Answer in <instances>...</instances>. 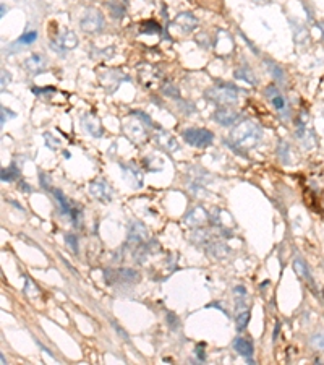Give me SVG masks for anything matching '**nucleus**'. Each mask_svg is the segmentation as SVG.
<instances>
[{
    "label": "nucleus",
    "instance_id": "a19ab883",
    "mask_svg": "<svg viewBox=\"0 0 324 365\" xmlns=\"http://www.w3.org/2000/svg\"><path fill=\"white\" fill-rule=\"evenodd\" d=\"M167 322L170 323V328L172 330H178V328H180V322H178V318L175 317L174 313H167Z\"/></svg>",
    "mask_w": 324,
    "mask_h": 365
},
{
    "label": "nucleus",
    "instance_id": "b1692460",
    "mask_svg": "<svg viewBox=\"0 0 324 365\" xmlns=\"http://www.w3.org/2000/svg\"><path fill=\"white\" fill-rule=\"evenodd\" d=\"M293 269H295V273H297L301 279L308 281V283H313L308 265H306L301 258H295V260H293Z\"/></svg>",
    "mask_w": 324,
    "mask_h": 365
},
{
    "label": "nucleus",
    "instance_id": "3c124183",
    "mask_svg": "<svg viewBox=\"0 0 324 365\" xmlns=\"http://www.w3.org/2000/svg\"><path fill=\"white\" fill-rule=\"evenodd\" d=\"M0 16H5V3H2V13H0Z\"/></svg>",
    "mask_w": 324,
    "mask_h": 365
},
{
    "label": "nucleus",
    "instance_id": "aec40b11",
    "mask_svg": "<svg viewBox=\"0 0 324 365\" xmlns=\"http://www.w3.org/2000/svg\"><path fill=\"white\" fill-rule=\"evenodd\" d=\"M233 76H235L237 80H242L245 83H248L251 86H256L258 85V78H256V75L253 73V70L250 67H240L233 71Z\"/></svg>",
    "mask_w": 324,
    "mask_h": 365
},
{
    "label": "nucleus",
    "instance_id": "8fccbe9b",
    "mask_svg": "<svg viewBox=\"0 0 324 365\" xmlns=\"http://www.w3.org/2000/svg\"><path fill=\"white\" fill-rule=\"evenodd\" d=\"M318 30H321L323 37H324V21H320V23H318Z\"/></svg>",
    "mask_w": 324,
    "mask_h": 365
},
{
    "label": "nucleus",
    "instance_id": "6ab92c4d",
    "mask_svg": "<svg viewBox=\"0 0 324 365\" xmlns=\"http://www.w3.org/2000/svg\"><path fill=\"white\" fill-rule=\"evenodd\" d=\"M228 253H230V248H228V245L224 242H209L208 243V255L212 258L222 260V258H226Z\"/></svg>",
    "mask_w": 324,
    "mask_h": 365
},
{
    "label": "nucleus",
    "instance_id": "1a4fd4ad",
    "mask_svg": "<svg viewBox=\"0 0 324 365\" xmlns=\"http://www.w3.org/2000/svg\"><path fill=\"white\" fill-rule=\"evenodd\" d=\"M76 46H78V36L75 34L73 31H65V33H62V34H60L57 39L52 42V47L57 52L71 51V49H75Z\"/></svg>",
    "mask_w": 324,
    "mask_h": 365
},
{
    "label": "nucleus",
    "instance_id": "c9c22d12",
    "mask_svg": "<svg viewBox=\"0 0 324 365\" xmlns=\"http://www.w3.org/2000/svg\"><path fill=\"white\" fill-rule=\"evenodd\" d=\"M310 342H311V346L315 347V349L324 351V331H320V333L313 334L310 338Z\"/></svg>",
    "mask_w": 324,
    "mask_h": 365
},
{
    "label": "nucleus",
    "instance_id": "412c9836",
    "mask_svg": "<svg viewBox=\"0 0 324 365\" xmlns=\"http://www.w3.org/2000/svg\"><path fill=\"white\" fill-rule=\"evenodd\" d=\"M156 141H158L164 149H167V151H175V149H178L177 141L169 133H165L164 130H159L158 133H156Z\"/></svg>",
    "mask_w": 324,
    "mask_h": 365
},
{
    "label": "nucleus",
    "instance_id": "79ce46f5",
    "mask_svg": "<svg viewBox=\"0 0 324 365\" xmlns=\"http://www.w3.org/2000/svg\"><path fill=\"white\" fill-rule=\"evenodd\" d=\"M131 114H133V115H139V119H141V120H144V122H146V124H148V125H154V124H153V120H151V119L148 117V115H146V114H143V112H141V110H133V112H131Z\"/></svg>",
    "mask_w": 324,
    "mask_h": 365
},
{
    "label": "nucleus",
    "instance_id": "9d476101",
    "mask_svg": "<svg viewBox=\"0 0 324 365\" xmlns=\"http://www.w3.org/2000/svg\"><path fill=\"white\" fill-rule=\"evenodd\" d=\"M212 120L217 122L222 127H232L233 124H237L240 120V114L235 112L233 109H227V107H221L212 112Z\"/></svg>",
    "mask_w": 324,
    "mask_h": 365
},
{
    "label": "nucleus",
    "instance_id": "423d86ee",
    "mask_svg": "<svg viewBox=\"0 0 324 365\" xmlns=\"http://www.w3.org/2000/svg\"><path fill=\"white\" fill-rule=\"evenodd\" d=\"M148 237H149V232L146 229V226L138 223V221H133V223L130 224V228H128L127 243L131 248H135V247L143 245V243L148 240Z\"/></svg>",
    "mask_w": 324,
    "mask_h": 365
},
{
    "label": "nucleus",
    "instance_id": "f704fd0d",
    "mask_svg": "<svg viewBox=\"0 0 324 365\" xmlns=\"http://www.w3.org/2000/svg\"><path fill=\"white\" fill-rule=\"evenodd\" d=\"M109 8L112 15L115 18H122V16H125V7L124 3H120L119 0H114V2H109Z\"/></svg>",
    "mask_w": 324,
    "mask_h": 365
},
{
    "label": "nucleus",
    "instance_id": "49530a36",
    "mask_svg": "<svg viewBox=\"0 0 324 365\" xmlns=\"http://www.w3.org/2000/svg\"><path fill=\"white\" fill-rule=\"evenodd\" d=\"M18 189H20V190H23V192H30V190H31L30 187H28V185L25 184V182H20V184H18Z\"/></svg>",
    "mask_w": 324,
    "mask_h": 365
},
{
    "label": "nucleus",
    "instance_id": "4be33fe9",
    "mask_svg": "<svg viewBox=\"0 0 324 365\" xmlns=\"http://www.w3.org/2000/svg\"><path fill=\"white\" fill-rule=\"evenodd\" d=\"M264 64H266L267 70H269L272 78L281 83V85H284V83H286V71H284V68L281 67V65L276 64L274 60H269V59L264 60Z\"/></svg>",
    "mask_w": 324,
    "mask_h": 365
},
{
    "label": "nucleus",
    "instance_id": "cd10ccee",
    "mask_svg": "<svg viewBox=\"0 0 324 365\" xmlns=\"http://www.w3.org/2000/svg\"><path fill=\"white\" fill-rule=\"evenodd\" d=\"M211 232L208 229H196L192 234V242L198 243V245H206L211 242Z\"/></svg>",
    "mask_w": 324,
    "mask_h": 365
},
{
    "label": "nucleus",
    "instance_id": "9b49d317",
    "mask_svg": "<svg viewBox=\"0 0 324 365\" xmlns=\"http://www.w3.org/2000/svg\"><path fill=\"white\" fill-rule=\"evenodd\" d=\"M124 80H128V78L125 75H122L119 70H107L105 75H100V83H102V86L107 90V93H114Z\"/></svg>",
    "mask_w": 324,
    "mask_h": 365
},
{
    "label": "nucleus",
    "instance_id": "72a5a7b5",
    "mask_svg": "<svg viewBox=\"0 0 324 365\" xmlns=\"http://www.w3.org/2000/svg\"><path fill=\"white\" fill-rule=\"evenodd\" d=\"M293 31H295V42L300 44L301 41H308L310 36H308V31H306L305 26L301 25H295L293 26Z\"/></svg>",
    "mask_w": 324,
    "mask_h": 365
},
{
    "label": "nucleus",
    "instance_id": "20e7f679",
    "mask_svg": "<svg viewBox=\"0 0 324 365\" xmlns=\"http://www.w3.org/2000/svg\"><path fill=\"white\" fill-rule=\"evenodd\" d=\"M182 136L190 146L194 148H206L214 141V133L206 129H187L183 130Z\"/></svg>",
    "mask_w": 324,
    "mask_h": 365
},
{
    "label": "nucleus",
    "instance_id": "a211bd4d",
    "mask_svg": "<svg viewBox=\"0 0 324 365\" xmlns=\"http://www.w3.org/2000/svg\"><path fill=\"white\" fill-rule=\"evenodd\" d=\"M233 349H235V352L240 354L242 357L248 359V361L255 352L253 342H251L250 339H245V338H237L235 341H233Z\"/></svg>",
    "mask_w": 324,
    "mask_h": 365
},
{
    "label": "nucleus",
    "instance_id": "ea45409f",
    "mask_svg": "<svg viewBox=\"0 0 324 365\" xmlns=\"http://www.w3.org/2000/svg\"><path fill=\"white\" fill-rule=\"evenodd\" d=\"M31 91L34 93V95H49V93H54L55 88L54 86H46V88H37V86H32Z\"/></svg>",
    "mask_w": 324,
    "mask_h": 365
},
{
    "label": "nucleus",
    "instance_id": "c756f323",
    "mask_svg": "<svg viewBox=\"0 0 324 365\" xmlns=\"http://www.w3.org/2000/svg\"><path fill=\"white\" fill-rule=\"evenodd\" d=\"M250 312L247 310V308H243V310H240L238 315H237V330L242 333V331L247 330V326L250 323Z\"/></svg>",
    "mask_w": 324,
    "mask_h": 365
},
{
    "label": "nucleus",
    "instance_id": "393cba45",
    "mask_svg": "<svg viewBox=\"0 0 324 365\" xmlns=\"http://www.w3.org/2000/svg\"><path fill=\"white\" fill-rule=\"evenodd\" d=\"M277 158L279 161L284 164H290L292 163V149L287 141H279L277 145Z\"/></svg>",
    "mask_w": 324,
    "mask_h": 365
},
{
    "label": "nucleus",
    "instance_id": "c85d7f7f",
    "mask_svg": "<svg viewBox=\"0 0 324 365\" xmlns=\"http://www.w3.org/2000/svg\"><path fill=\"white\" fill-rule=\"evenodd\" d=\"M0 177H2V182H13L20 177V170L16 169V166L12 164L8 166V167H3L2 169V174H0Z\"/></svg>",
    "mask_w": 324,
    "mask_h": 365
},
{
    "label": "nucleus",
    "instance_id": "f03ea898",
    "mask_svg": "<svg viewBox=\"0 0 324 365\" xmlns=\"http://www.w3.org/2000/svg\"><path fill=\"white\" fill-rule=\"evenodd\" d=\"M206 96H208L212 102H216L217 106L227 107L238 101V90L233 85H230V83L219 81L206 91Z\"/></svg>",
    "mask_w": 324,
    "mask_h": 365
},
{
    "label": "nucleus",
    "instance_id": "2eb2a0df",
    "mask_svg": "<svg viewBox=\"0 0 324 365\" xmlns=\"http://www.w3.org/2000/svg\"><path fill=\"white\" fill-rule=\"evenodd\" d=\"M46 67H47V60L41 54H32L25 60V68L32 75L42 73V71L46 70Z\"/></svg>",
    "mask_w": 324,
    "mask_h": 365
},
{
    "label": "nucleus",
    "instance_id": "f3484780",
    "mask_svg": "<svg viewBox=\"0 0 324 365\" xmlns=\"http://www.w3.org/2000/svg\"><path fill=\"white\" fill-rule=\"evenodd\" d=\"M295 135H297V138L300 140L301 146H303L305 149H310L315 146L316 143V138H315V133H313L311 130L306 129V125H298L297 127V132H295Z\"/></svg>",
    "mask_w": 324,
    "mask_h": 365
},
{
    "label": "nucleus",
    "instance_id": "e433bc0d",
    "mask_svg": "<svg viewBox=\"0 0 324 365\" xmlns=\"http://www.w3.org/2000/svg\"><path fill=\"white\" fill-rule=\"evenodd\" d=\"M65 243L73 253H78V250H80V248H78L80 245H78V239L75 234H65Z\"/></svg>",
    "mask_w": 324,
    "mask_h": 365
},
{
    "label": "nucleus",
    "instance_id": "2f4dec72",
    "mask_svg": "<svg viewBox=\"0 0 324 365\" xmlns=\"http://www.w3.org/2000/svg\"><path fill=\"white\" fill-rule=\"evenodd\" d=\"M36 39H37V31H28L18 37L16 44H18V46H30V44L36 42Z\"/></svg>",
    "mask_w": 324,
    "mask_h": 365
},
{
    "label": "nucleus",
    "instance_id": "bb28decb",
    "mask_svg": "<svg viewBox=\"0 0 324 365\" xmlns=\"http://www.w3.org/2000/svg\"><path fill=\"white\" fill-rule=\"evenodd\" d=\"M125 129H127V133L130 135L133 140H136V141H141L143 138L146 136V132H144L143 127L138 125L136 122H130V124H127Z\"/></svg>",
    "mask_w": 324,
    "mask_h": 365
},
{
    "label": "nucleus",
    "instance_id": "473e14b6",
    "mask_svg": "<svg viewBox=\"0 0 324 365\" xmlns=\"http://www.w3.org/2000/svg\"><path fill=\"white\" fill-rule=\"evenodd\" d=\"M117 276H119V278H120L122 281H125V283H135V281H138V274H136V271L128 269V268L120 269L119 273H117Z\"/></svg>",
    "mask_w": 324,
    "mask_h": 365
},
{
    "label": "nucleus",
    "instance_id": "09e8293b",
    "mask_svg": "<svg viewBox=\"0 0 324 365\" xmlns=\"http://www.w3.org/2000/svg\"><path fill=\"white\" fill-rule=\"evenodd\" d=\"M255 3H258V5H266V3H271L272 0H253Z\"/></svg>",
    "mask_w": 324,
    "mask_h": 365
},
{
    "label": "nucleus",
    "instance_id": "f257e3e1",
    "mask_svg": "<svg viewBox=\"0 0 324 365\" xmlns=\"http://www.w3.org/2000/svg\"><path fill=\"white\" fill-rule=\"evenodd\" d=\"M262 136L261 127L253 120H242L233 127L228 140L237 149H250L259 143Z\"/></svg>",
    "mask_w": 324,
    "mask_h": 365
},
{
    "label": "nucleus",
    "instance_id": "6e6552de",
    "mask_svg": "<svg viewBox=\"0 0 324 365\" xmlns=\"http://www.w3.org/2000/svg\"><path fill=\"white\" fill-rule=\"evenodd\" d=\"M208 219H209V214L203 206H194L185 214L183 223H185V226H188V228H199V226H203Z\"/></svg>",
    "mask_w": 324,
    "mask_h": 365
},
{
    "label": "nucleus",
    "instance_id": "4468645a",
    "mask_svg": "<svg viewBox=\"0 0 324 365\" xmlns=\"http://www.w3.org/2000/svg\"><path fill=\"white\" fill-rule=\"evenodd\" d=\"M212 224L217 226V228H221L224 232H227L228 229L235 226L230 213H227L226 209H222V208L214 209V213H212Z\"/></svg>",
    "mask_w": 324,
    "mask_h": 365
},
{
    "label": "nucleus",
    "instance_id": "dca6fc26",
    "mask_svg": "<svg viewBox=\"0 0 324 365\" xmlns=\"http://www.w3.org/2000/svg\"><path fill=\"white\" fill-rule=\"evenodd\" d=\"M81 125L91 136H94V138L102 136V127H100L99 119L94 117V115H91V114L83 115V117H81Z\"/></svg>",
    "mask_w": 324,
    "mask_h": 365
},
{
    "label": "nucleus",
    "instance_id": "7ed1b4c3",
    "mask_svg": "<svg viewBox=\"0 0 324 365\" xmlns=\"http://www.w3.org/2000/svg\"><path fill=\"white\" fill-rule=\"evenodd\" d=\"M104 15L97 8H86L80 18V28L89 34H96L104 30Z\"/></svg>",
    "mask_w": 324,
    "mask_h": 365
},
{
    "label": "nucleus",
    "instance_id": "f8f14e48",
    "mask_svg": "<svg viewBox=\"0 0 324 365\" xmlns=\"http://www.w3.org/2000/svg\"><path fill=\"white\" fill-rule=\"evenodd\" d=\"M174 23L180 28V30L183 31V33H193L194 30L198 28V25H199V21H198V18L194 16L193 13H190V12H182V13H178L175 18H174Z\"/></svg>",
    "mask_w": 324,
    "mask_h": 365
},
{
    "label": "nucleus",
    "instance_id": "a878e982",
    "mask_svg": "<svg viewBox=\"0 0 324 365\" xmlns=\"http://www.w3.org/2000/svg\"><path fill=\"white\" fill-rule=\"evenodd\" d=\"M233 296H235V305L240 310H243L245 307H247L248 303V294H247V289H245L243 286H237L235 289H233Z\"/></svg>",
    "mask_w": 324,
    "mask_h": 365
},
{
    "label": "nucleus",
    "instance_id": "7c9ffc66",
    "mask_svg": "<svg viewBox=\"0 0 324 365\" xmlns=\"http://www.w3.org/2000/svg\"><path fill=\"white\" fill-rule=\"evenodd\" d=\"M161 31H162V26L154 20L144 21V23L141 25V33H144V34H158V33H161Z\"/></svg>",
    "mask_w": 324,
    "mask_h": 365
},
{
    "label": "nucleus",
    "instance_id": "a18cd8bd",
    "mask_svg": "<svg viewBox=\"0 0 324 365\" xmlns=\"http://www.w3.org/2000/svg\"><path fill=\"white\" fill-rule=\"evenodd\" d=\"M39 177H41V185L44 187V189H49V177L46 175V180H44V172H41V175H39Z\"/></svg>",
    "mask_w": 324,
    "mask_h": 365
},
{
    "label": "nucleus",
    "instance_id": "37998d69",
    "mask_svg": "<svg viewBox=\"0 0 324 365\" xmlns=\"http://www.w3.org/2000/svg\"><path fill=\"white\" fill-rule=\"evenodd\" d=\"M10 76H12V75H10L8 71L2 70V90H5V86L10 83Z\"/></svg>",
    "mask_w": 324,
    "mask_h": 365
},
{
    "label": "nucleus",
    "instance_id": "0eeeda50",
    "mask_svg": "<svg viewBox=\"0 0 324 365\" xmlns=\"http://www.w3.org/2000/svg\"><path fill=\"white\" fill-rule=\"evenodd\" d=\"M89 192H91L94 200H97L100 203H110V201H112V195H114L112 187H110L107 182L102 180V179L94 180L93 184L89 185Z\"/></svg>",
    "mask_w": 324,
    "mask_h": 365
},
{
    "label": "nucleus",
    "instance_id": "58836bf2",
    "mask_svg": "<svg viewBox=\"0 0 324 365\" xmlns=\"http://www.w3.org/2000/svg\"><path fill=\"white\" fill-rule=\"evenodd\" d=\"M44 140H46V145H47L50 149H57L59 145H60V140H57V138H54L50 133H44Z\"/></svg>",
    "mask_w": 324,
    "mask_h": 365
},
{
    "label": "nucleus",
    "instance_id": "ddd939ff",
    "mask_svg": "<svg viewBox=\"0 0 324 365\" xmlns=\"http://www.w3.org/2000/svg\"><path fill=\"white\" fill-rule=\"evenodd\" d=\"M122 174L127 179V182L135 189H139L143 185V174L138 167L133 164H122Z\"/></svg>",
    "mask_w": 324,
    "mask_h": 365
},
{
    "label": "nucleus",
    "instance_id": "39448f33",
    "mask_svg": "<svg viewBox=\"0 0 324 365\" xmlns=\"http://www.w3.org/2000/svg\"><path fill=\"white\" fill-rule=\"evenodd\" d=\"M264 95H266L267 101H269L271 106L274 107V109L277 110V112L282 115V119H284V120H287V119H289V115H290V110H289V102H287L286 96L282 95V91L279 90L277 86L269 85V86L266 88Z\"/></svg>",
    "mask_w": 324,
    "mask_h": 365
},
{
    "label": "nucleus",
    "instance_id": "603ef678",
    "mask_svg": "<svg viewBox=\"0 0 324 365\" xmlns=\"http://www.w3.org/2000/svg\"><path fill=\"white\" fill-rule=\"evenodd\" d=\"M0 359H2V364H3V365L7 364V361H5V357H3V354H2V356H0Z\"/></svg>",
    "mask_w": 324,
    "mask_h": 365
},
{
    "label": "nucleus",
    "instance_id": "4c0bfd02",
    "mask_svg": "<svg viewBox=\"0 0 324 365\" xmlns=\"http://www.w3.org/2000/svg\"><path fill=\"white\" fill-rule=\"evenodd\" d=\"M162 93H164L165 96H170V98H178V90L177 86H174L172 83H165L164 86H162Z\"/></svg>",
    "mask_w": 324,
    "mask_h": 365
},
{
    "label": "nucleus",
    "instance_id": "5701e85b",
    "mask_svg": "<svg viewBox=\"0 0 324 365\" xmlns=\"http://www.w3.org/2000/svg\"><path fill=\"white\" fill-rule=\"evenodd\" d=\"M52 193H54V198L57 200V203H59V208H60V213L62 214H71V204H70V201H68V198H66L65 195H64V192L62 190H59V189H54L52 190Z\"/></svg>",
    "mask_w": 324,
    "mask_h": 365
},
{
    "label": "nucleus",
    "instance_id": "de8ad7c7",
    "mask_svg": "<svg viewBox=\"0 0 324 365\" xmlns=\"http://www.w3.org/2000/svg\"><path fill=\"white\" fill-rule=\"evenodd\" d=\"M279 330H281V323H276V330H274V338H272V341H276V339H277V333H279Z\"/></svg>",
    "mask_w": 324,
    "mask_h": 365
},
{
    "label": "nucleus",
    "instance_id": "c03bdc74",
    "mask_svg": "<svg viewBox=\"0 0 324 365\" xmlns=\"http://www.w3.org/2000/svg\"><path fill=\"white\" fill-rule=\"evenodd\" d=\"M196 357L199 359V361H201V362H203V361H204V359H206V354H204V351H203V347H201V346H198V347H196Z\"/></svg>",
    "mask_w": 324,
    "mask_h": 365
}]
</instances>
